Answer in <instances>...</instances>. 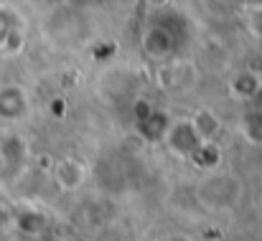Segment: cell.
I'll list each match as a JSON object with an SVG mask.
<instances>
[{"instance_id":"cell-1","label":"cell","mask_w":262,"mask_h":241,"mask_svg":"<svg viewBox=\"0 0 262 241\" xmlns=\"http://www.w3.org/2000/svg\"><path fill=\"white\" fill-rule=\"evenodd\" d=\"M199 201L211 211H227L239 201V183L227 173L206 175L199 185Z\"/></svg>"},{"instance_id":"cell-2","label":"cell","mask_w":262,"mask_h":241,"mask_svg":"<svg viewBox=\"0 0 262 241\" xmlns=\"http://www.w3.org/2000/svg\"><path fill=\"white\" fill-rule=\"evenodd\" d=\"M166 140H168V145L173 148L176 153H178V155H183V158L196 155V153H199V148L204 145V142L199 140V135L193 132L191 122H178V125H173V127L166 132Z\"/></svg>"},{"instance_id":"cell-3","label":"cell","mask_w":262,"mask_h":241,"mask_svg":"<svg viewBox=\"0 0 262 241\" xmlns=\"http://www.w3.org/2000/svg\"><path fill=\"white\" fill-rule=\"evenodd\" d=\"M56 180L64 190H74L84 183V167L82 162L74 160V158H67L56 165Z\"/></svg>"},{"instance_id":"cell-4","label":"cell","mask_w":262,"mask_h":241,"mask_svg":"<svg viewBox=\"0 0 262 241\" xmlns=\"http://www.w3.org/2000/svg\"><path fill=\"white\" fill-rule=\"evenodd\" d=\"M191 122V127H193V132L199 135V140L201 142H209L216 132H219V119L211 114V112H199L193 119H188Z\"/></svg>"},{"instance_id":"cell-5","label":"cell","mask_w":262,"mask_h":241,"mask_svg":"<svg viewBox=\"0 0 262 241\" xmlns=\"http://www.w3.org/2000/svg\"><path fill=\"white\" fill-rule=\"evenodd\" d=\"M232 86H234V91H237L239 97H255L257 89H260V79H257L255 74H239Z\"/></svg>"},{"instance_id":"cell-6","label":"cell","mask_w":262,"mask_h":241,"mask_svg":"<svg viewBox=\"0 0 262 241\" xmlns=\"http://www.w3.org/2000/svg\"><path fill=\"white\" fill-rule=\"evenodd\" d=\"M245 132L252 142H262V109L260 112H252L247 119H245Z\"/></svg>"},{"instance_id":"cell-7","label":"cell","mask_w":262,"mask_h":241,"mask_svg":"<svg viewBox=\"0 0 262 241\" xmlns=\"http://www.w3.org/2000/svg\"><path fill=\"white\" fill-rule=\"evenodd\" d=\"M161 241H191L188 236H183V234H171V236H163Z\"/></svg>"}]
</instances>
